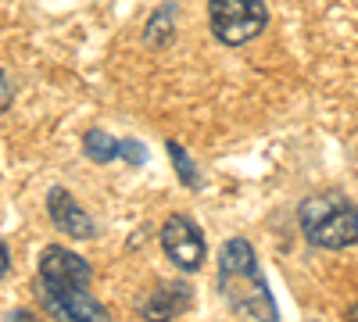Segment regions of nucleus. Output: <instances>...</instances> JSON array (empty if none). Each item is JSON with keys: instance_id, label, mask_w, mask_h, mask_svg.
<instances>
[{"instance_id": "7ed1b4c3", "label": "nucleus", "mask_w": 358, "mask_h": 322, "mask_svg": "<svg viewBox=\"0 0 358 322\" xmlns=\"http://www.w3.org/2000/svg\"><path fill=\"white\" fill-rule=\"evenodd\" d=\"M305 240L326 251H344L358 244V208L344 193H312L297 208Z\"/></svg>"}, {"instance_id": "20e7f679", "label": "nucleus", "mask_w": 358, "mask_h": 322, "mask_svg": "<svg viewBox=\"0 0 358 322\" xmlns=\"http://www.w3.org/2000/svg\"><path fill=\"white\" fill-rule=\"evenodd\" d=\"M208 25L219 43L244 47L258 40L268 25L265 0H208Z\"/></svg>"}, {"instance_id": "39448f33", "label": "nucleus", "mask_w": 358, "mask_h": 322, "mask_svg": "<svg viewBox=\"0 0 358 322\" xmlns=\"http://www.w3.org/2000/svg\"><path fill=\"white\" fill-rule=\"evenodd\" d=\"M162 251L169 254V261L183 272H197L208 258V244H204V233L190 215H169L162 226Z\"/></svg>"}, {"instance_id": "6e6552de", "label": "nucleus", "mask_w": 358, "mask_h": 322, "mask_svg": "<svg viewBox=\"0 0 358 322\" xmlns=\"http://www.w3.org/2000/svg\"><path fill=\"white\" fill-rule=\"evenodd\" d=\"M172 36H176V4H162L151 18H147L143 40H147V47L158 50V47H169Z\"/></svg>"}, {"instance_id": "f8f14e48", "label": "nucleus", "mask_w": 358, "mask_h": 322, "mask_svg": "<svg viewBox=\"0 0 358 322\" xmlns=\"http://www.w3.org/2000/svg\"><path fill=\"white\" fill-rule=\"evenodd\" d=\"M11 101H15V86H11V79H8V72L0 68V115H4L8 108H11Z\"/></svg>"}, {"instance_id": "9d476101", "label": "nucleus", "mask_w": 358, "mask_h": 322, "mask_svg": "<svg viewBox=\"0 0 358 322\" xmlns=\"http://www.w3.org/2000/svg\"><path fill=\"white\" fill-rule=\"evenodd\" d=\"M165 151H169V158H172V168H176L179 180H183L190 190H201V172H197V165L190 161V154H187L183 147H179L176 140H169V143H165Z\"/></svg>"}, {"instance_id": "f03ea898", "label": "nucleus", "mask_w": 358, "mask_h": 322, "mask_svg": "<svg viewBox=\"0 0 358 322\" xmlns=\"http://www.w3.org/2000/svg\"><path fill=\"white\" fill-rule=\"evenodd\" d=\"M219 298L229 305L233 315H244L255 322H280V308L273 301V290L265 283V272L258 265V254L251 240L229 237L219 251V272H215Z\"/></svg>"}, {"instance_id": "9b49d317", "label": "nucleus", "mask_w": 358, "mask_h": 322, "mask_svg": "<svg viewBox=\"0 0 358 322\" xmlns=\"http://www.w3.org/2000/svg\"><path fill=\"white\" fill-rule=\"evenodd\" d=\"M118 158L129 161V165H147V147L140 140H122V147H118Z\"/></svg>"}, {"instance_id": "0eeeda50", "label": "nucleus", "mask_w": 358, "mask_h": 322, "mask_svg": "<svg viewBox=\"0 0 358 322\" xmlns=\"http://www.w3.org/2000/svg\"><path fill=\"white\" fill-rule=\"evenodd\" d=\"M190 305H194V290L183 279H176V283H158L151 294H143L136 315L143 322H172L183 312H190Z\"/></svg>"}, {"instance_id": "ddd939ff", "label": "nucleus", "mask_w": 358, "mask_h": 322, "mask_svg": "<svg viewBox=\"0 0 358 322\" xmlns=\"http://www.w3.org/2000/svg\"><path fill=\"white\" fill-rule=\"evenodd\" d=\"M8 269H11V254H8V244L0 240V279L8 276Z\"/></svg>"}, {"instance_id": "1a4fd4ad", "label": "nucleus", "mask_w": 358, "mask_h": 322, "mask_svg": "<svg viewBox=\"0 0 358 322\" xmlns=\"http://www.w3.org/2000/svg\"><path fill=\"white\" fill-rule=\"evenodd\" d=\"M118 147H122V140H115L108 129H86L83 136V154L94 161V165H108L118 158Z\"/></svg>"}, {"instance_id": "423d86ee", "label": "nucleus", "mask_w": 358, "mask_h": 322, "mask_svg": "<svg viewBox=\"0 0 358 322\" xmlns=\"http://www.w3.org/2000/svg\"><path fill=\"white\" fill-rule=\"evenodd\" d=\"M47 219L69 240H94V233H97L90 212L83 208V204L65 186H50L47 190Z\"/></svg>"}, {"instance_id": "f257e3e1", "label": "nucleus", "mask_w": 358, "mask_h": 322, "mask_svg": "<svg viewBox=\"0 0 358 322\" xmlns=\"http://www.w3.org/2000/svg\"><path fill=\"white\" fill-rule=\"evenodd\" d=\"M90 283H94V269L86 258L57 244L43 247L36 290L54 322H111V312L90 294Z\"/></svg>"}, {"instance_id": "2eb2a0df", "label": "nucleus", "mask_w": 358, "mask_h": 322, "mask_svg": "<svg viewBox=\"0 0 358 322\" xmlns=\"http://www.w3.org/2000/svg\"><path fill=\"white\" fill-rule=\"evenodd\" d=\"M348 322H358V305H355V308H348Z\"/></svg>"}, {"instance_id": "4468645a", "label": "nucleus", "mask_w": 358, "mask_h": 322, "mask_svg": "<svg viewBox=\"0 0 358 322\" xmlns=\"http://www.w3.org/2000/svg\"><path fill=\"white\" fill-rule=\"evenodd\" d=\"M8 322H36V315H33V312H25V308H15V312L8 315Z\"/></svg>"}]
</instances>
